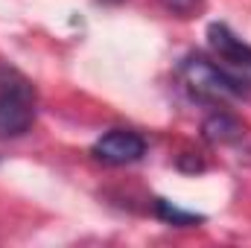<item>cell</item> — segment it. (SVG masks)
<instances>
[{
	"label": "cell",
	"instance_id": "1",
	"mask_svg": "<svg viewBox=\"0 0 251 248\" xmlns=\"http://www.w3.org/2000/svg\"><path fill=\"white\" fill-rule=\"evenodd\" d=\"M35 123V91L15 73L0 67V140L26 134Z\"/></svg>",
	"mask_w": 251,
	"mask_h": 248
},
{
	"label": "cell",
	"instance_id": "2",
	"mask_svg": "<svg viewBox=\"0 0 251 248\" xmlns=\"http://www.w3.org/2000/svg\"><path fill=\"white\" fill-rule=\"evenodd\" d=\"M178 76H181V85L193 99L199 102H210V105H222L234 97H240L246 88L228 76L222 67L210 59H201V56H190L184 59V64L178 67Z\"/></svg>",
	"mask_w": 251,
	"mask_h": 248
},
{
	"label": "cell",
	"instance_id": "3",
	"mask_svg": "<svg viewBox=\"0 0 251 248\" xmlns=\"http://www.w3.org/2000/svg\"><path fill=\"white\" fill-rule=\"evenodd\" d=\"M207 44L216 56V64L234 76L243 88L251 85V44H246L240 35H234L225 24H210L207 26Z\"/></svg>",
	"mask_w": 251,
	"mask_h": 248
},
{
	"label": "cell",
	"instance_id": "4",
	"mask_svg": "<svg viewBox=\"0 0 251 248\" xmlns=\"http://www.w3.org/2000/svg\"><path fill=\"white\" fill-rule=\"evenodd\" d=\"M146 152V140L131 131V128H114V131H105L94 146H91V155L108 167H126V164H134L140 161Z\"/></svg>",
	"mask_w": 251,
	"mask_h": 248
},
{
	"label": "cell",
	"instance_id": "5",
	"mask_svg": "<svg viewBox=\"0 0 251 248\" xmlns=\"http://www.w3.org/2000/svg\"><path fill=\"white\" fill-rule=\"evenodd\" d=\"M201 131H204V137H207L210 143H234V140L243 137L246 125L240 123L234 114H228V111H216V114H210V117L204 120Z\"/></svg>",
	"mask_w": 251,
	"mask_h": 248
},
{
	"label": "cell",
	"instance_id": "6",
	"mask_svg": "<svg viewBox=\"0 0 251 248\" xmlns=\"http://www.w3.org/2000/svg\"><path fill=\"white\" fill-rule=\"evenodd\" d=\"M155 210H158V216L164 219V222H170V225H196V222H201V216L199 213H187V210H181V207H176L173 201H167V198H158L155 201Z\"/></svg>",
	"mask_w": 251,
	"mask_h": 248
},
{
	"label": "cell",
	"instance_id": "7",
	"mask_svg": "<svg viewBox=\"0 0 251 248\" xmlns=\"http://www.w3.org/2000/svg\"><path fill=\"white\" fill-rule=\"evenodd\" d=\"M161 6H164L167 12H173V15L190 18V15H196V12H199L201 0H161Z\"/></svg>",
	"mask_w": 251,
	"mask_h": 248
}]
</instances>
